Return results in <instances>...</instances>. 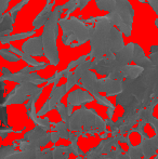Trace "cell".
Here are the masks:
<instances>
[{"label": "cell", "mask_w": 158, "mask_h": 159, "mask_svg": "<svg viewBox=\"0 0 158 159\" xmlns=\"http://www.w3.org/2000/svg\"><path fill=\"white\" fill-rule=\"evenodd\" d=\"M108 159H111V158H108Z\"/></svg>", "instance_id": "cell-14"}, {"label": "cell", "mask_w": 158, "mask_h": 159, "mask_svg": "<svg viewBox=\"0 0 158 159\" xmlns=\"http://www.w3.org/2000/svg\"><path fill=\"white\" fill-rule=\"evenodd\" d=\"M41 119H46L49 124H53V125H57L60 122H62L63 118H62V115L56 108H51L49 109L48 111L43 114L42 116H40Z\"/></svg>", "instance_id": "cell-5"}, {"label": "cell", "mask_w": 158, "mask_h": 159, "mask_svg": "<svg viewBox=\"0 0 158 159\" xmlns=\"http://www.w3.org/2000/svg\"><path fill=\"white\" fill-rule=\"evenodd\" d=\"M42 37H34L32 39L27 40L23 44V53L30 57H43L44 52L42 49Z\"/></svg>", "instance_id": "cell-2"}, {"label": "cell", "mask_w": 158, "mask_h": 159, "mask_svg": "<svg viewBox=\"0 0 158 159\" xmlns=\"http://www.w3.org/2000/svg\"><path fill=\"white\" fill-rule=\"evenodd\" d=\"M117 144H118V146L121 148V151H122V153H124V154L128 153L129 149H130V147H131L130 144H129L128 142H121V141H119Z\"/></svg>", "instance_id": "cell-10"}, {"label": "cell", "mask_w": 158, "mask_h": 159, "mask_svg": "<svg viewBox=\"0 0 158 159\" xmlns=\"http://www.w3.org/2000/svg\"><path fill=\"white\" fill-rule=\"evenodd\" d=\"M6 113L7 128L13 132H23L30 117H28L27 107L25 103H11L3 107Z\"/></svg>", "instance_id": "cell-1"}, {"label": "cell", "mask_w": 158, "mask_h": 159, "mask_svg": "<svg viewBox=\"0 0 158 159\" xmlns=\"http://www.w3.org/2000/svg\"><path fill=\"white\" fill-rule=\"evenodd\" d=\"M152 116H153V118H154V119L158 120V103H156V104L154 105V107H153Z\"/></svg>", "instance_id": "cell-11"}, {"label": "cell", "mask_w": 158, "mask_h": 159, "mask_svg": "<svg viewBox=\"0 0 158 159\" xmlns=\"http://www.w3.org/2000/svg\"><path fill=\"white\" fill-rule=\"evenodd\" d=\"M141 133L147 140H153V139H155L157 136V129L153 124L146 122L141 127Z\"/></svg>", "instance_id": "cell-6"}, {"label": "cell", "mask_w": 158, "mask_h": 159, "mask_svg": "<svg viewBox=\"0 0 158 159\" xmlns=\"http://www.w3.org/2000/svg\"><path fill=\"white\" fill-rule=\"evenodd\" d=\"M89 1H90V0H77V6H78V8L82 9L87 6V3H88Z\"/></svg>", "instance_id": "cell-12"}, {"label": "cell", "mask_w": 158, "mask_h": 159, "mask_svg": "<svg viewBox=\"0 0 158 159\" xmlns=\"http://www.w3.org/2000/svg\"><path fill=\"white\" fill-rule=\"evenodd\" d=\"M144 141V136L141 133V131L139 130H132L128 133L127 135V142L130 144L131 147L135 148V147H139L143 144Z\"/></svg>", "instance_id": "cell-4"}, {"label": "cell", "mask_w": 158, "mask_h": 159, "mask_svg": "<svg viewBox=\"0 0 158 159\" xmlns=\"http://www.w3.org/2000/svg\"><path fill=\"white\" fill-rule=\"evenodd\" d=\"M72 145V141L66 138H59L55 141V147H68Z\"/></svg>", "instance_id": "cell-9"}, {"label": "cell", "mask_w": 158, "mask_h": 159, "mask_svg": "<svg viewBox=\"0 0 158 159\" xmlns=\"http://www.w3.org/2000/svg\"><path fill=\"white\" fill-rule=\"evenodd\" d=\"M124 113H126V109L122 105H116V106L113 108V111L111 113V120H112L114 124H116L120 118L124 117Z\"/></svg>", "instance_id": "cell-7"}, {"label": "cell", "mask_w": 158, "mask_h": 159, "mask_svg": "<svg viewBox=\"0 0 158 159\" xmlns=\"http://www.w3.org/2000/svg\"><path fill=\"white\" fill-rule=\"evenodd\" d=\"M47 2H48V3H51V0H47Z\"/></svg>", "instance_id": "cell-13"}, {"label": "cell", "mask_w": 158, "mask_h": 159, "mask_svg": "<svg viewBox=\"0 0 158 159\" xmlns=\"http://www.w3.org/2000/svg\"><path fill=\"white\" fill-rule=\"evenodd\" d=\"M101 143V138L97 134L95 135H87L84 136L81 135L79 139H77V146L79 147V149L82 153H88L92 148L97 147V145Z\"/></svg>", "instance_id": "cell-3"}, {"label": "cell", "mask_w": 158, "mask_h": 159, "mask_svg": "<svg viewBox=\"0 0 158 159\" xmlns=\"http://www.w3.org/2000/svg\"><path fill=\"white\" fill-rule=\"evenodd\" d=\"M97 4L101 10H107V11H115L116 8V2L114 0H97Z\"/></svg>", "instance_id": "cell-8"}]
</instances>
